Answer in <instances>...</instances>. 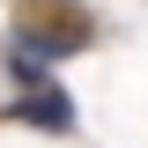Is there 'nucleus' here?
<instances>
[{
	"label": "nucleus",
	"mask_w": 148,
	"mask_h": 148,
	"mask_svg": "<svg viewBox=\"0 0 148 148\" xmlns=\"http://www.w3.org/2000/svg\"><path fill=\"white\" fill-rule=\"evenodd\" d=\"M8 119H15V126H37V133H74V119H82V111H74L67 89H30V96H15V104H8Z\"/></svg>",
	"instance_id": "f257e3e1"
}]
</instances>
